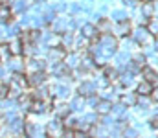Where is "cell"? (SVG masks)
I'll return each mask as SVG.
<instances>
[{
  "instance_id": "cell-1",
  "label": "cell",
  "mask_w": 158,
  "mask_h": 138,
  "mask_svg": "<svg viewBox=\"0 0 158 138\" xmlns=\"http://www.w3.org/2000/svg\"><path fill=\"white\" fill-rule=\"evenodd\" d=\"M11 74L15 72H24L26 74V57L24 55H11L7 63H4Z\"/></svg>"
},
{
  "instance_id": "cell-2",
  "label": "cell",
  "mask_w": 158,
  "mask_h": 138,
  "mask_svg": "<svg viewBox=\"0 0 158 138\" xmlns=\"http://www.w3.org/2000/svg\"><path fill=\"white\" fill-rule=\"evenodd\" d=\"M63 131H64L63 120L57 116L46 123V136H63Z\"/></svg>"
},
{
  "instance_id": "cell-3",
  "label": "cell",
  "mask_w": 158,
  "mask_h": 138,
  "mask_svg": "<svg viewBox=\"0 0 158 138\" xmlns=\"http://www.w3.org/2000/svg\"><path fill=\"white\" fill-rule=\"evenodd\" d=\"M26 76H28V83H30V89H33V87H40V85L48 83V72H46V70L30 72V74H26Z\"/></svg>"
},
{
  "instance_id": "cell-4",
  "label": "cell",
  "mask_w": 158,
  "mask_h": 138,
  "mask_svg": "<svg viewBox=\"0 0 158 138\" xmlns=\"http://www.w3.org/2000/svg\"><path fill=\"white\" fill-rule=\"evenodd\" d=\"M132 41H134L136 44H149L151 46V43H153V35L149 33L147 28L140 26L138 30H134V33H132Z\"/></svg>"
},
{
  "instance_id": "cell-5",
  "label": "cell",
  "mask_w": 158,
  "mask_h": 138,
  "mask_svg": "<svg viewBox=\"0 0 158 138\" xmlns=\"http://www.w3.org/2000/svg\"><path fill=\"white\" fill-rule=\"evenodd\" d=\"M64 55H66V50H64L61 44L48 48V53H46V57H48V63H63Z\"/></svg>"
},
{
  "instance_id": "cell-6",
  "label": "cell",
  "mask_w": 158,
  "mask_h": 138,
  "mask_svg": "<svg viewBox=\"0 0 158 138\" xmlns=\"http://www.w3.org/2000/svg\"><path fill=\"white\" fill-rule=\"evenodd\" d=\"M131 33H132V26H131V22H129L127 19L119 20L118 24H116V28H114V35H116L118 39H123V37H129Z\"/></svg>"
},
{
  "instance_id": "cell-7",
  "label": "cell",
  "mask_w": 158,
  "mask_h": 138,
  "mask_svg": "<svg viewBox=\"0 0 158 138\" xmlns=\"http://www.w3.org/2000/svg\"><path fill=\"white\" fill-rule=\"evenodd\" d=\"M94 111L98 112V116H109L112 112V101L107 98H99V101L96 103Z\"/></svg>"
},
{
  "instance_id": "cell-8",
  "label": "cell",
  "mask_w": 158,
  "mask_h": 138,
  "mask_svg": "<svg viewBox=\"0 0 158 138\" xmlns=\"http://www.w3.org/2000/svg\"><path fill=\"white\" fill-rule=\"evenodd\" d=\"M96 92H98V87L94 85V81H88V79H83V83L77 87V94L83 96V98H88Z\"/></svg>"
},
{
  "instance_id": "cell-9",
  "label": "cell",
  "mask_w": 158,
  "mask_h": 138,
  "mask_svg": "<svg viewBox=\"0 0 158 138\" xmlns=\"http://www.w3.org/2000/svg\"><path fill=\"white\" fill-rule=\"evenodd\" d=\"M61 46L68 52V50H74L76 48V33H72L70 30L63 31L61 33Z\"/></svg>"
},
{
  "instance_id": "cell-10",
  "label": "cell",
  "mask_w": 158,
  "mask_h": 138,
  "mask_svg": "<svg viewBox=\"0 0 158 138\" xmlns=\"http://www.w3.org/2000/svg\"><path fill=\"white\" fill-rule=\"evenodd\" d=\"M96 30H98V33H99V35H103V33H112V19L98 17Z\"/></svg>"
},
{
  "instance_id": "cell-11",
  "label": "cell",
  "mask_w": 158,
  "mask_h": 138,
  "mask_svg": "<svg viewBox=\"0 0 158 138\" xmlns=\"http://www.w3.org/2000/svg\"><path fill=\"white\" fill-rule=\"evenodd\" d=\"M79 33L83 35V37H86V39H96L99 33H98V30H96V24H92V22H83L81 24V28H79Z\"/></svg>"
},
{
  "instance_id": "cell-12",
  "label": "cell",
  "mask_w": 158,
  "mask_h": 138,
  "mask_svg": "<svg viewBox=\"0 0 158 138\" xmlns=\"http://www.w3.org/2000/svg\"><path fill=\"white\" fill-rule=\"evenodd\" d=\"M72 112V107H70V103H61L57 98H55V107H53V114L57 116V118H64V116H68Z\"/></svg>"
},
{
  "instance_id": "cell-13",
  "label": "cell",
  "mask_w": 158,
  "mask_h": 138,
  "mask_svg": "<svg viewBox=\"0 0 158 138\" xmlns=\"http://www.w3.org/2000/svg\"><path fill=\"white\" fill-rule=\"evenodd\" d=\"M13 19H15V15H13V9H11V4H4V2H0V20L11 24Z\"/></svg>"
},
{
  "instance_id": "cell-14",
  "label": "cell",
  "mask_w": 158,
  "mask_h": 138,
  "mask_svg": "<svg viewBox=\"0 0 158 138\" xmlns=\"http://www.w3.org/2000/svg\"><path fill=\"white\" fill-rule=\"evenodd\" d=\"M140 74H142V77H143L145 81H149V83H153V85H156L158 87V72L155 70V68H151V66L145 65V66L142 68Z\"/></svg>"
},
{
  "instance_id": "cell-15",
  "label": "cell",
  "mask_w": 158,
  "mask_h": 138,
  "mask_svg": "<svg viewBox=\"0 0 158 138\" xmlns=\"http://www.w3.org/2000/svg\"><path fill=\"white\" fill-rule=\"evenodd\" d=\"M136 98H138V94H134V92H119V103H123L125 107H134Z\"/></svg>"
},
{
  "instance_id": "cell-16",
  "label": "cell",
  "mask_w": 158,
  "mask_h": 138,
  "mask_svg": "<svg viewBox=\"0 0 158 138\" xmlns=\"http://www.w3.org/2000/svg\"><path fill=\"white\" fill-rule=\"evenodd\" d=\"M7 44H9V50H11V55H22V41H20V37L17 35V37H11L9 41H7Z\"/></svg>"
},
{
  "instance_id": "cell-17",
  "label": "cell",
  "mask_w": 158,
  "mask_h": 138,
  "mask_svg": "<svg viewBox=\"0 0 158 138\" xmlns=\"http://www.w3.org/2000/svg\"><path fill=\"white\" fill-rule=\"evenodd\" d=\"M140 11H142V15H143V17L151 19V17L155 15V2H153V0H142Z\"/></svg>"
},
{
  "instance_id": "cell-18",
  "label": "cell",
  "mask_w": 158,
  "mask_h": 138,
  "mask_svg": "<svg viewBox=\"0 0 158 138\" xmlns=\"http://www.w3.org/2000/svg\"><path fill=\"white\" fill-rule=\"evenodd\" d=\"M103 76L109 79V83H116L119 77V72L114 68V66H109V65H105L103 66Z\"/></svg>"
},
{
  "instance_id": "cell-19",
  "label": "cell",
  "mask_w": 158,
  "mask_h": 138,
  "mask_svg": "<svg viewBox=\"0 0 158 138\" xmlns=\"http://www.w3.org/2000/svg\"><path fill=\"white\" fill-rule=\"evenodd\" d=\"M155 89V85L153 83H149V81H145V79H142L140 83H138V87H136V94H140V96H149L151 92Z\"/></svg>"
},
{
  "instance_id": "cell-20",
  "label": "cell",
  "mask_w": 158,
  "mask_h": 138,
  "mask_svg": "<svg viewBox=\"0 0 158 138\" xmlns=\"http://www.w3.org/2000/svg\"><path fill=\"white\" fill-rule=\"evenodd\" d=\"M85 105H86V99L83 98V96H74L72 99H70V107H72V112H79V111H83L85 109Z\"/></svg>"
},
{
  "instance_id": "cell-21",
  "label": "cell",
  "mask_w": 158,
  "mask_h": 138,
  "mask_svg": "<svg viewBox=\"0 0 158 138\" xmlns=\"http://www.w3.org/2000/svg\"><path fill=\"white\" fill-rule=\"evenodd\" d=\"M9 57H11L9 44H7V41H2V43H0V63H2V65H4V63H7V61H9Z\"/></svg>"
},
{
  "instance_id": "cell-22",
  "label": "cell",
  "mask_w": 158,
  "mask_h": 138,
  "mask_svg": "<svg viewBox=\"0 0 158 138\" xmlns=\"http://www.w3.org/2000/svg\"><path fill=\"white\" fill-rule=\"evenodd\" d=\"M145 28L149 30V33H151L153 37H156V35H158V17H156V19H153V20H147Z\"/></svg>"
},
{
  "instance_id": "cell-23",
  "label": "cell",
  "mask_w": 158,
  "mask_h": 138,
  "mask_svg": "<svg viewBox=\"0 0 158 138\" xmlns=\"http://www.w3.org/2000/svg\"><path fill=\"white\" fill-rule=\"evenodd\" d=\"M132 61H134V63H136L138 66H142V68H143V66L147 65V55H143V53H136Z\"/></svg>"
},
{
  "instance_id": "cell-24",
  "label": "cell",
  "mask_w": 158,
  "mask_h": 138,
  "mask_svg": "<svg viewBox=\"0 0 158 138\" xmlns=\"http://www.w3.org/2000/svg\"><path fill=\"white\" fill-rule=\"evenodd\" d=\"M110 19L112 20H116V22H119V20H123V19H127V13L125 11H112V15H110Z\"/></svg>"
},
{
  "instance_id": "cell-25",
  "label": "cell",
  "mask_w": 158,
  "mask_h": 138,
  "mask_svg": "<svg viewBox=\"0 0 158 138\" xmlns=\"http://www.w3.org/2000/svg\"><path fill=\"white\" fill-rule=\"evenodd\" d=\"M9 76H11V72L7 70V66L0 63V79H4V81H7V79H9Z\"/></svg>"
},
{
  "instance_id": "cell-26",
  "label": "cell",
  "mask_w": 158,
  "mask_h": 138,
  "mask_svg": "<svg viewBox=\"0 0 158 138\" xmlns=\"http://www.w3.org/2000/svg\"><path fill=\"white\" fill-rule=\"evenodd\" d=\"M149 96H151V101H156L158 103V87L156 89H153V92H151Z\"/></svg>"
},
{
  "instance_id": "cell-27",
  "label": "cell",
  "mask_w": 158,
  "mask_h": 138,
  "mask_svg": "<svg viewBox=\"0 0 158 138\" xmlns=\"http://www.w3.org/2000/svg\"><path fill=\"white\" fill-rule=\"evenodd\" d=\"M151 127H153V129H158V118H153V122H151Z\"/></svg>"
},
{
  "instance_id": "cell-28",
  "label": "cell",
  "mask_w": 158,
  "mask_h": 138,
  "mask_svg": "<svg viewBox=\"0 0 158 138\" xmlns=\"http://www.w3.org/2000/svg\"><path fill=\"white\" fill-rule=\"evenodd\" d=\"M156 50H158V35H156Z\"/></svg>"
},
{
  "instance_id": "cell-29",
  "label": "cell",
  "mask_w": 158,
  "mask_h": 138,
  "mask_svg": "<svg viewBox=\"0 0 158 138\" xmlns=\"http://www.w3.org/2000/svg\"><path fill=\"white\" fill-rule=\"evenodd\" d=\"M138 2H142V0H138Z\"/></svg>"
}]
</instances>
